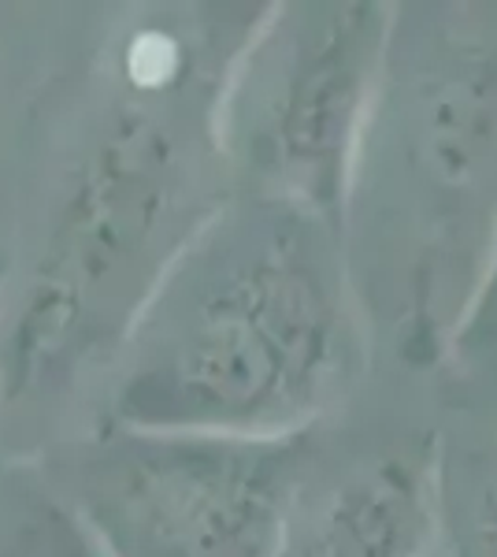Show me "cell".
<instances>
[{
	"instance_id": "obj_1",
	"label": "cell",
	"mask_w": 497,
	"mask_h": 557,
	"mask_svg": "<svg viewBox=\"0 0 497 557\" xmlns=\"http://www.w3.org/2000/svg\"><path fill=\"white\" fill-rule=\"evenodd\" d=\"M346 215L368 317L405 364H442L497 272V4L394 8Z\"/></svg>"
},
{
	"instance_id": "obj_2",
	"label": "cell",
	"mask_w": 497,
	"mask_h": 557,
	"mask_svg": "<svg viewBox=\"0 0 497 557\" xmlns=\"http://www.w3.org/2000/svg\"><path fill=\"white\" fill-rule=\"evenodd\" d=\"M352 323L323 220L297 205L234 220L208 249L164 346V409L283 435L349 364Z\"/></svg>"
},
{
	"instance_id": "obj_3",
	"label": "cell",
	"mask_w": 497,
	"mask_h": 557,
	"mask_svg": "<svg viewBox=\"0 0 497 557\" xmlns=\"http://www.w3.org/2000/svg\"><path fill=\"white\" fill-rule=\"evenodd\" d=\"M390 34L386 4H312L286 23L271 60L260 152L297 209L320 220L346 212Z\"/></svg>"
},
{
	"instance_id": "obj_4",
	"label": "cell",
	"mask_w": 497,
	"mask_h": 557,
	"mask_svg": "<svg viewBox=\"0 0 497 557\" xmlns=\"http://www.w3.org/2000/svg\"><path fill=\"white\" fill-rule=\"evenodd\" d=\"M438 520L435 465L383 457L283 535L275 557H427Z\"/></svg>"
},
{
	"instance_id": "obj_5",
	"label": "cell",
	"mask_w": 497,
	"mask_h": 557,
	"mask_svg": "<svg viewBox=\"0 0 497 557\" xmlns=\"http://www.w3.org/2000/svg\"><path fill=\"white\" fill-rule=\"evenodd\" d=\"M457 557H497V465L490 469V480L479 487L475 509L464 528V546Z\"/></svg>"
},
{
	"instance_id": "obj_6",
	"label": "cell",
	"mask_w": 497,
	"mask_h": 557,
	"mask_svg": "<svg viewBox=\"0 0 497 557\" xmlns=\"http://www.w3.org/2000/svg\"><path fill=\"white\" fill-rule=\"evenodd\" d=\"M479 327H497V272H494V283H490V294H486L483 312H479L475 331H479Z\"/></svg>"
}]
</instances>
